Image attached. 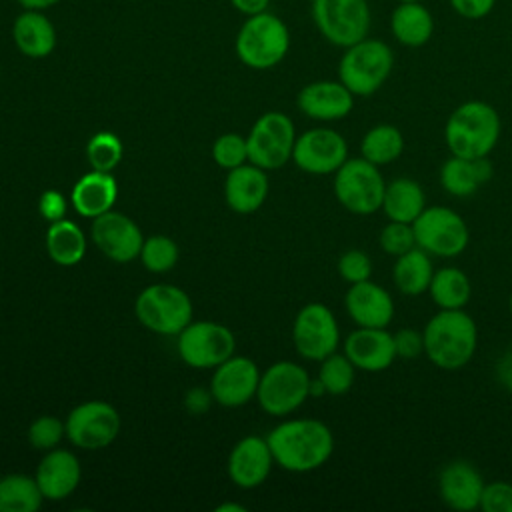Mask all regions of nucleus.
Listing matches in <instances>:
<instances>
[{
	"label": "nucleus",
	"instance_id": "09e8293b",
	"mask_svg": "<svg viewBox=\"0 0 512 512\" xmlns=\"http://www.w3.org/2000/svg\"><path fill=\"white\" fill-rule=\"evenodd\" d=\"M498 376H500V380L504 382V386L512 388V354H508V356L502 358V362H500V366H498Z\"/></svg>",
	"mask_w": 512,
	"mask_h": 512
},
{
	"label": "nucleus",
	"instance_id": "c85d7f7f",
	"mask_svg": "<svg viewBox=\"0 0 512 512\" xmlns=\"http://www.w3.org/2000/svg\"><path fill=\"white\" fill-rule=\"evenodd\" d=\"M426 208V194L422 186L412 178H396L386 184L382 212L388 220L412 224Z\"/></svg>",
	"mask_w": 512,
	"mask_h": 512
},
{
	"label": "nucleus",
	"instance_id": "f03ea898",
	"mask_svg": "<svg viewBox=\"0 0 512 512\" xmlns=\"http://www.w3.org/2000/svg\"><path fill=\"white\" fill-rule=\"evenodd\" d=\"M424 356L440 370L464 368L478 348V326L464 310H438L424 326Z\"/></svg>",
	"mask_w": 512,
	"mask_h": 512
},
{
	"label": "nucleus",
	"instance_id": "473e14b6",
	"mask_svg": "<svg viewBox=\"0 0 512 512\" xmlns=\"http://www.w3.org/2000/svg\"><path fill=\"white\" fill-rule=\"evenodd\" d=\"M404 152V134L394 124H376L360 140V156L376 166L396 162Z\"/></svg>",
	"mask_w": 512,
	"mask_h": 512
},
{
	"label": "nucleus",
	"instance_id": "aec40b11",
	"mask_svg": "<svg viewBox=\"0 0 512 512\" xmlns=\"http://www.w3.org/2000/svg\"><path fill=\"white\" fill-rule=\"evenodd\" d=\"M354 98L356 96L340 80H316L298 92L296 104L300 112L312 120L334 122L352 112Z\"/></svg>",
	"mask_w": 512,
	"mask_h": 512
},
{
	"label": "nucleus",
	"instance_id": "5701e85b",
	"mask_svg": "<svg viewBox=\"0 0 512 512\" xmlns=\"http://www.w3.org/2000/svg\"><path fill=\"white\" fill-rule=\"evenodd\" d=\"M80 476H82V470H80L78 458L68 450L52 448L40 460L34 478L44 498L62 500L76 490Z\"/></svg>",
	"mask_w": 512,
	"mask_h": 512
},
{
	"label": "nucleus",
	"instance_id": "49530a36",
	"mask_svg": "<svg viewBox=\"0 0 512 512\" xmlns=\"http://www.w3.org/2000/svg\"><path fill=\"white\" fill-rule=\"evenodd\" d=\"M210 400H214L212 392H206V390H202V388H194V390H190V392L186 394L184 404H186V408H188L190 412L202 414V412L208 410Z\"/></svg>",
	"mask_w": 512,
	"mask_h": 512
},
{
	"label": "nucleus",
	"instance_id": "7ed1b4c3",
	"mask_svg": "<svg viewBox=\"0 0 512 512\" xmlns=\"http://www.w3.org/2000/svg\"><path fill=\"white\" fill-rule=\"evenodd\" d=\"M500 132L502 120L492 104L466 100L450 112L444 126V142L454 156L486 158L496 148Z\"/></svg>",
	"mask_w": 512,
	"mask_h": 512
},
{
	"label": "nucleus",
	"instance_id": "ddd939ff",
	"mask_svg": "<svg viewBox=\"0 0 512 512\" xmlns=\"http://www.w3.org/2000/svg\"><path fill=\"white\" fill-rule=\"evenodd\" d=\"M234 348L232 330L216 322H190L178 334V354L192 368H216L234 356Z\"/></svg>",
	"mask_w": 512,
	"mask_h": 512
},
{
	"label": "nucleus",
	"instance_id": "f8f14e48",
	"mask_svg": "<svg viewBox=\"0 0 512 512\" xmlns=\"http://www.w3.org/2000/svg\"><path fill=\"white\" fill-rule=\"evenodd\" d=\"M292 340L298 354L306 360L320 362L340 344V328L326 304L310 302L300 308L292 326Z\"/></svg>",
	"mask_w": 512,
	"mask_h": 512
},
{
	"label": "nucleus",
	"instance_id": "6ab92c4d",
	"mask_svg": "<svg viewBox=\"0 0 512 512\" xmlns=\"http://www.w3.org/2000/svg\"><path fill=\"white\" fill-rule=\"evenodd\" d=\"M484 478L478 468L466 460H454L442 466L438 474L440 500L458 512H472L480 508Z\"/></svg>",
	"mask_w": 512,
	"mask_h": 512
},
{
	"label": "nucleus",
	"instance_id": "4c0bfd02",
	"mask_svg": "<svg viewBox=\"0 0 512 512\" xmlns=\"http://www.w3.org/2000/svg\"><path fill=\"white\" fill-rule=\"evenodd\" d=\"M378 244L386 254L394 256V258L416 248V236H414L412 224L388 220V224L380 230Z\"/></svg>",
	"mask_w": 512,
	"mask_h": 512
},
{
	"label": "nucleus",
	"instance_id": "3c124183",
	"mask_svg": "<svg viewBox=\"0 0 512 512\" xmlns=\"http://www.w3.org/2000/svg\"><path fill=\"white\" fill-rule=\"evenodd\" d=\"M230 510H236V512H244V506H238V504H222L216 508V512H230Z\"/></svg>",
	"mask_w": 512,
	"mask_h": 512
},
{
	"label": "nucleus",
	"instance_id": "a19ab883",
	"mask_svg": "<svg viewBox=\"0 0 512 512\" xmlns=\"http://www.w3.org/2000/svg\"><path fill=\"white\" fill-rule=\"evenodd\" d=\"M336 268L340 278L348 284L364 282V280H370L372 276V260L364 250H358V248L342 252Z\"/></svg>",
	"mask_w": 512,
	"mask_h": 512
},
{
	"label": "nucleus",
	"instance_id": "412c9836",
	"mask_svg": "<svg viewBox=\"0 0 512 512\" xmlns=\"http://www.w3.org/2000/svg\"><path fill=\"white\" fill-rule=\"evenodd\" d=\"M344 308L352 322L364 328H388L394 318L390 292L372 280L350 284L344 296Z\"/></svg>",
	"mask_w": 512,
	"mask_h": 512
},
{
	"label": "nucleus",
	"instance_id": "37998d69",
	"mask_svg": "<svg viewBox=\"0 0 512 512\" xmlns=\"http://www.w3.org/2000/svg\"><path fill=\"white\" fill-rule=\"evenodd\" d=\"M392 338H394V348H396L398 358L412 360V358H418L420 354H424L422 332H418L414 328H400L398 332L392 334Z\"/></svg>",
	"mask_w": 512,
	"mask_h": 512
},
{
	"label": "nucleus",
	"instance_id": "58836bf2",
	"mask_svg": "<svg viewBox=\"0 0 512 512\" xmlns=\"http://www.w3.org/2000/svg\"><path fill=\"white\" fill-rule=\"evenodd\" d=\"M212 156L218 166L232 170L248 160V146L246 140L238 134H222L214 146H212Z\"/></svg>",
	"mask_w": 512,
	"mask_h": 512
},
{
	"label": "nucleus",
	"instance_id": "de8ad7c7",
	"mask_svg": "<svg viewBox=\"0 0 512 512\" xmlns=\"http://www.w3.org/2000/svg\"><path fill=\"white\" fill-rule=\"evenodd\" d=\"M230 4L244 16H252V14H260L264 10H268L270 0H230Z\"/></svg>",
	"mask_w": 512,
	"mask_h": 512
},
{
	"label": "nucleus",
	"instance_id": "603ef678",
	"mask_svg": "<svg viewBox=\"0 0 512 512\" xmlns=\"http://www.w3.org/2000/svg\"><path fill=\"white\" fill-rule=\"evenodd\" d=\"M508 308H510V314H512V290H510V300H508Z\"/></svg>",
	"mask_w": 512,
	"mask_h": 512
},
{
	"label": "nucleus",
	"instance_id": "1a4fd4ad",
	"mask_svg": "<svg viewBox=\"0 0 512 512\" xmlns=\"http://www.w3.org/2000/svg\"><path fill=\"white\" fill-rule=\"evenodd\" d=\"M416 246L438 258L460 256L470 242L466 220L452 208L436 204L426 206L412 222Z\"/></svg>",
	"mask_w": 512,
	"mask_h": 512
},
{
	"label": "nucleus",
	"instance_id": "9d476101",
	"mask_svg": "<svg viewBox=\"0 0 512 512\" xmlns=\"http://www.w3.org/2000/svg\"><path fill=\"white\" fill-rule=\"evenodd\" d=\"M310 384L312 380L300 364L282 360L260 374L256 398L264 412L272 416H286L306 402L310 396Z\"/></svg>",
	"mask_w": 512,
	"mask_h": 512
},
{
	"label": "nucleus",
	"instance_id": "bb28decb",
	"mask_svg": "<svg viewBox=\"0 0 512 512\" xmlns=\"http://www.w3.org/2000/svg\"><path fill=\"white\" fill-rule=\"evenodd\" d=\"M434 16L424 2H396L390 14V34L406 48H422L434 36Z\"/></svg>",
	"mask_w": 512,
	"mask_h": 512
},
{
	"label": "nucleus",
	"instance_id": "72a5a7b5",
	"mask_svg": "<svg viewBox=\"0 0 512 512\" xmlns=\"http://www.w3.org/2000/svg\"><path fill=\"white\" fill-rule=\"evenodd\" d=\"M44 494L36 478L26 474H8L0 478V512H36Z\"/></svg>",
	"mask_w": 512,
	"mask_h": 512
},
{
	"label": "nucleus",
	"instance_id": "c756f323",
	"mask_svg": "<svg viewBox=\"0 0 512 512\" xmlns=\"http://www.w3.org/2000/svg\"><path fill=\"white\" fill-rule=\"evenodd\" d=\"M434 270L436 268L432 264V256L416 246L396 256L392 266V282L400 294L420 296L428 292Z\"/></svg>",
	"mask_w": 512,
	"mask_h": 512
},
{
	"label": "nucleus",
	"instance_id": "c9c22d12",
	"mask_svg": "<svg viewBox=\"0 0 512 512\" xmlns=\"http://www.w3.org/2000/svg\"><path fill=\"white\" fill-rule=\"evenodd\" d=\"M86 156L92 170L112 172L122 160V142L112 132H98L88 140Z\"/></svg>",
	"mask_w": 512,
	"mask_h": 512
},
{
	"label": "nucleus",
	"instance_id": "864d4df0",
	"mask_svg": "<svg viewBox=\"0 0 512 512\" xmlns=\"http://www.w3.org/2000/svg\"><path fill=\"white\" fill-rule=\"evenodd\" d=\"M396 2H424V0H396Z\"/></svg>",
	"mask_w": 512,
	"mask_h": 512
},
{
	"label": "nucleus",
	"instance_id": "c03bdc74",
	"mask_svg": "<svg viewBox=\"0 0 512 512\" xmlns=\"http://www.w3.org/2000/svg\"><path fill=\"white\" fill-rule=\"evenodd\" d=\"M448 4L466 20H482L496 8V0H448Z\"/></svg>",
	"mask_w": 512,
	"mask_h": 512
},
{
	"label": "nucleus",
	"instance_id": "f257e3e1",
	"mask_svg": "<svg viewBox=\"0 0 512 512\" xmlns=\"http://www.w3.org/2000/svg\"><path fill=\"white\" fill-rule=\"evenodd\" d=\"M274 462L288 472H312L334 452L332 430L314 418H296L278 424L268 436Z\"/></svg>",
	"mask_w": 512,
	"mask_h": 512
},
{
	"label": "nucleus",
	"instance_id": "a878e982",
	"mask_svg": "<svg viewBox=\"0 0 512 512\" xmlns=\"http://www.w3.org/2000/svg\"><path fill=\"white\" fill-rule=\"evenodd\" d=\"M492 178V164L486 158H462L450 154L440 166L438 180L444 192L456 198L472 196Z\"/></svg>",
	"mask_w": 512,
	"mask_h": 512
},
{
	"label": "nucleus",
	"instance_id": "423d86ee",
	"mask_svg": "<svg viewBox=\"0 0 512 512\" xmlns=\"http://www.w3.org/2000/svg\"><path fill=\"white\" fill-rule=\"evenodd\" d=\"M384 190L386 182L380 166L368 162L362 156L348 158L334 172V196L348 212L356 216H370L380 212Z\"/></svg>",
	"mask_w": 512,
	"mask_h": 512
},
{
	"label": "nucleus",
	"instance_id": "dca6fc26",
	"mask_svg": "<svg viewBox=\"0 0 512 512\" xmlns=\"http://www.w3.org/2000/svg\"><path fill=\"white\" fill-rule=\"evenodd\" d=\"M94 244L114 262H130L140 256L142 232L134 220L128 216L108 210L94 218L92 222Z\"/></svg>",
	"mask_w": 512,
	"mask_h": 512
},
{
	"label": "nucleus",
	"instance_id": "393cba45",
	"mask_svg": "<svg viewBox=\"0 0 512 512\" xmlns=\"http://www.w3.org/2000/svg\"><path fill=\"white\" fill-rule=\"evenodd\" d=\"M226 204L240 214L256 212L268 196V178L262 168L254 164H242L232 168L224 182Z\"/></svg>",
	"mask_w": 512,
	"mask_h": 512
},
{
	"label": "nucleus",
	"instance_id": "39448f33",
	"mask_svg": "<svg viewBox=\"0 0 512 512\" xmlns=\"http://www.w3.org/2000/svg\"><path fill=\"white\" fill-rule=\"evenodd\" d=\"M236 56L254 70H268L280 64L290 50V30L284 20L268 10L246 16L236 40Z\"/></svg>",
	"mask_w": 512,
	"mask_h": 512
},
{
	"label": "nucleus",
	"instance_id": "4be33fe9",
	"mask_svg": "<svg viewBox=\"0 0 512 512\" xmlns=\"http://www.w3.org/2000/svg\"><path fill=\"white\" fill-rule=\"evenodd\" d=\"M274 456L266 438L246 436L230 452L228 474L240 488L260 486L272 468Z\"/></svg>",
	"mask_w": 512,
	"mask_h": 512
},
{
	"label": "nucleus",
	"instance_id": "9b49d317",
	"mask_svg": "<svg viewBox=\"0 0 512 512\" xmlns=\"http://www.w3.org/2000/svg\"><path fill=\"white\" fill-rule=\"evenodd\" d=\"M296 130L290 116L282 112H266L252 126L246 146L248 160L262 170H276L292 160Z\"/></svg>",
	"mask_w": 512,
	"mask_h": 512
},
{
	"label": "nucleus",
	"instance_id": "20e7f679",
	"mask_svg": "<svg viewBox=\"0 0 512 512\" xmlns=\"http://www.w3.org/2000/svg\"><path fill=\"white\" fill-rule=\"evenodd\" d=\"M394 68V52L390 44L380 38H362L356 44L344 48L338 62V80L354 96L376 94Z\"/></svg>",
	"mask_w": 512,
	"mask_h": 512
},
{
	"label": "nucleus",
	"instance_id": "ea45409f",
	"mask_svg": "<svg viewBox=\"0 0 512 512\" xmlns=\"http://www.w3.org/2000/svg\"><path fill=\"white\" fill-rule=\"evenodd\" d=\"M66 434V426L54 416H40L28 428V442L36 450H52L62 436Z\"/></svg>",
	"mask_w": 512,
	"mask_h": 512
},
{
	"label": "nucleus",
	"instance_id": "f704fd0d",
	"mask_svg": "<svg viewBox=\"0 0 512 512\" xmlns=\"http://www.w3.org/2000/svg\"><path fill=\"white\" fill-rule=\"evenodd\" d=\"M356 378V366L348 360V356L342 352H332L324 360H320L318 370V382L324 388V394L330 396H342L346 394Z\"/></svg>",
	"mask_w": 512,
	"mask_h": 512
},
{
	"label": "nucleus",
	"instance_id": "0eeeda50",
	"mask_svg": "<svg viewBox=\"0 0 512 512\" xmlns=\"http://www.w3.org/2000/svg\"><path fill=\"white\" fill-rule=\"evenodd\" d=\"M310 14L320 36L342 50L366 38L372 24L368 0H312Z\"/></svg>",
	"mask_w": 512,
	"mask_h": 512
},
{
	"label": "nucleus",
	"instance_id": "a18cd8bd",
	"mask_svg": "<svg viewBox=\"0 0 512 512\" xmlns=\"http://www.w3.org/2000/svg\"><path fill=\"white\" fill-rule=\"evenodd\" d=\"M38 212L46 222L62 220L66 214V198L58 190H46L38 200Z\"/></svg>",
	"mask_w": 512,
	"mask_h": 512
},
{
	"label": "nucleus",
	"instance_id": "cd10ccee",
	"mask_svg": "<svg viewBox=\"0 0 512 512\" xmlns=\"http://www.w3.org/2000/svg\"><path fill=\"white\" fill-rule=\"evenodd\" d=\"M118 196L116 178L110 172L92 170L84 174L72 188V206L80 216L96 218L112 210Z\"/></svg>",
	"mask_w": 512,
	"mask_h": 512
},
{
	"label": "nucleus",
	"instance_id": "f3484780",
	"mask_svg": "<svg viewBox=\"0 0 512 512\" xmlns=\"http://www.w3.org/2000/svg\"><path fill=\"white\" fill-rule=\"evenodd\" d=\"M260 382L258 366L246 356H230L216 366L210 392L222 406L236 408L256 396Z\"/></svg>",
	"mask_w": 512,
	"mask_h": 512
},
{
	"label": "nucleus",
	"instance_id": "8fccbe9b",
	"mask_svg": "<svg viewBox=\"0 0 512 512\" xmlns=\"http://www.w3.org/2000/svg\"><path fill=\"white\" fill-rule=\"evenodd\" d=\"M24 10H48L56 6L60 0H16Z\"/></svg>",
	"mask_w": 512,
	"mask_h": 512
},
{
	"label": "nucleus",
	"instance_id": "a211bd4d",
	"mask_svg": "<svg viewBox=\"0 0 512 512\" xmlns=\"http://www.w3.org/2000/svg\"><path fill=\"white\" fill-rule=\"evenodd\" d=\"M344 354L362 372H384L388 370L396 356L392 332L386 328H364L356 326L344 340Z\"/></svg>",
	"mask_w": 512,
	"mask_h": 512
},
{
	"label": "nucleus",
	"instance_id": "79ce46f5",
	"mask_svg": "<svg viewBox=\"0 0 512 512\" xmlns=\"http://www.w3.org/2000/svg\"><path fill=\"white\" fill-rule=\"evenodd\" d=\"M480 508L484 512H512V484L504 480L484 484Z\"/></svg>",
	"mask_w": 512,
	"mask_h": 512
},
{
	"label": "nucleus",
	"instance_id": "b1692460",
	"mask_svg": "<svg viewBox=\"0 0 512 512\" xmlns=\"http://www.w3.org/2000/svg\"><path fill=\"white\" fill-rule=\"evenodd\" d=\"M12 40L20 54L46 58L56 48V28L44 10H22L12 22Z\"/></svg>",
	"mask_w": 512,
	"mask_h": 512
},
{
	"label": "nucleus",
	"instance_id": "7c9ffc66",
	"mask_svg": "<svg viewBox=\"0 0 512 512\" xmlns=\"http://www.w3.org/2000/svg\"><path fill=\"white\" fill-rule=\"evenodd\" d=\"M428 294L438 310H460L472 296V284L462 268L442 266L434 270Z\"/></svg>",
	"mask_w": 512,
	"mask_h": 512
},
{
	"label": "nucleus",
	"instance_id": "4468645a",
	"mask_svg": "<svg viewBox=\"0 0 512 512\" xmlns=\"http://www.w3.org/2000/svg\"><path fill=\"white\" fill-rule=\"evenodd\" d=\"M68 440L84 450H100L110 446L120 432V414L104 400H88L78 404L66 418Z\"/></svg>",
	"mask_w": 512,
	"mask_h": 512
},
{
	"label": "nucleus",
	"instance_id": "2f4dec72",
	"mask_svg": "<svg viewBox=\"0 0 512 512\" xmlns=\"http://www.w3.org/2000/svg\"><path fill=\"white\" fill-rule=\"evenodd\" d=\"M48 256L60 266H74L86 254V236L72 220L50 222L46 232Z\"/></svg>",
	"mask_w": 512,
	"mask_h": 512
},
{
	"label": "nucleus",
	"instance_id": "e433bc0d",
	"mask_svg": "<svg viewBox=\"0 0 512 512\" xmlns=\"http://www.w3.org/2000/svg\"><path fill=\"white\" fill-rule=\"evenodd\" d=\"M140 260L150 272H168L178 260V246L172 238L162 234L144 238Z\"/></svg>",
	"mask_w": 512,
	"mask_h": 512
},
{
	"label": "nucleus",
	"instance_id": "6e6552de",
	"mask_svg": "<svg viewBox=\"0 0 512 512\" xmlns=\"http://www.w3.org/2000/svg\"><path fill=\"white\" fill-rule=\"evenodd\" d=\"M134 312L148 330L164 336H178L192 322L188 294L172 284L146 286L136 298Z\"/></svg>",
	"mask_w": 512,
	"mask_h": 512
},
{
	"label": "nucleus",
	"instance_id": "2eb2a0df",
	"mask_svg": "<svg viewBox=\"0 0 512 512\" xmlns=\"http://www.w3.org/2000/svg\"><path fill=\"white\" fill-rule=\"evenodd\" d=\"M292 160L308 174H334L348 160V144L332 128H312L296 138Z\"/></svg>",
	"mask_w": 512,
	"mask_h": 512
}]
</instances>
